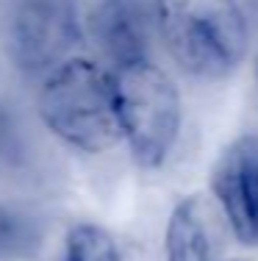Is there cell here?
<instances>
[{
	"mask_svg": "<svg viewBox=\"0 0 258 261\" xmlns=\"http://www.w3.org/2000/svg\"><path fill=\"white\" fill-rule=\"evenodd\" d=\"M156 36L178 70L197 81H222L250 47L239 0H153Z\"/></svg>",
	"mask_w": 258,
	"mask_h": 261,
	"instance_id": "6da1fadb",
	"label": "cell"
},
{
	"mask_svg": "<svg viewBox=\"0 0 258 261\" xmlns=\"http://www.w3.org/2000/svg\"><path fill=\"white\" fill-rule=\"evenodd\" d=\"M36 106L47 130L81 153H108L122 139L114 72L92 59L72 56L47 72Z\"/></svg>",
	"mask_w": 258,
	"mask_h": 261,
	"instance_id": "7a4b0ae2",
	"label": "cell"
},
{
	"mask_svg": "<svg viewBox=\"0 0 258 261\" xmlns=\"http://www.w3.org/2000/svg\"><path fill=\"white\" fill-rule=\"evenodd\" d=\"M114 86L122 142L133 164L142 170L164 167L178 145L183 122V103L175 81L147 59L114 70Z\"/></svg>",
	"mask_w": 258,
	"mask_h": 261,
	"instance_id": "3957f363",
	"label": "cell"
},
{
	"mask_svg": "<svg viewBox=\"0 0 258 261\" xmlns=\"http://www.w3.org/2000/svg\"><path fill=\"white\" fill-rule=\"evenodd\" d=\"M11 56L17 67L31 72H50L81 42V20L75 0H14L11 6Z\"/></svg>",
	"mask_w": 258,
	"mask_h": 261,
	"instance_id": "277c9868",
	"label": "cell"
},
{
	"mask_svg": "<svg viewBox=\"0 0 258 261\" xmlns=\"http://www.w3.org/2000/svg\"><path fill=\"white\" fill-rule=\"evenodd\" d=\"M211 195L239 245H258V134L236 136L211 167Z\"/></svg>",
	"mask_w": 258,
	"mask_h": 261,
	"instance_id": "5b68a950",
	"label": "cell"
},
{
	"mask_svg": "<svg viewBox=\"0 0 258 261\" xmlns=\"http://www.w3.org/2000/svg\"><path fill=\"white\" fill-rule=\"evenodd\" d=\"M89 36L114 70L150 59L156 34L153 0H97L89 11Z\"/></svg>",
	"mask_w": 258,
	"mask_h": 261,
	"instance_id": "8992f818",
	"label": "cell"
},
{
	"mask_svg": "<svg viewBox=\"0 0 258 261\" xmlns=\"http://www.w3.org/2000/svg\"><path fill=\"white\" fill-rule=\"evenodd\" d=\"M225 228L228 222L211 192L181 197L164 228V261H217Z\"/></svg>",
	"mask_w": 258,
	"mask_h": 261,
	"instance_id": "52a82bcc",
	"label": "cell"
},
{
	"mask_svg": "<svg viewBox=\"0 0 258 261\" xmlns=\"http://www.w3.org/2000/svg\"><path fill=\"white\" fill-rule=\"evenodd\" d=\"M59 261H122V253L111 231L95 222H75L64 236Z\"/></svg>",
	"mask_w": 258,
	"mask_h": 261,
	"instance_id": "ba28073f",
	"label": "cell"
},
{
	"mask_svg": "<svg viewBox=\"0 0 258 261\" xmlns=\"http://www.w3.org/2000/svg\"><path fill=\"white\" fill-rule=\"evenodd\" d=\"M25 164V142L14 114L0 103V178L14 175Z\"/></svg>",
	"mask_w": 258,
	"mask_h": 261,
	"instance_id": "9c48e42d",
	"label": "cell"
},
{
	"mask_svg": "<svg viewBox=\"0 0 258 261\" xmlns=\"http://www.w3.org/2000/svg\"><path fill=\"white\" fill-rule=\"evenodd\" d=\"M36 245L34 222L25 220L22 214L0 206V258L20 256Z\"/></svg>",
	"mask_w": 258,
	"mask_h": 261,
	"instance_id": "30bf717a",
	"label": "cell"
},
{
	"mask_svg": "<svg viewBox=\"0 0 258 261\" xmlns=\"http://www.w3.org/2000/svg\"><path fill=\"white\" fill-rule=\"evenodd\" d=\"M255 78H258V59H255Z\"/></svg>",
	"mask_w": 258,
	"mask_h": 261,
	"instance_id": "8fae6325",
	"label": "cell"
},
{
	"mask_svg": "<svg viewBox=\"0 0 258 261\" xmlns=\"http://www.w3.org/2000/svg\"><path fill=\"white\" fill-rule=\"evenodd\" d=\"M231 261H244V258H231Z\"/></svg>",
	"mask_w": 258,
	"mask_h": 261,
	"instance_id": "7c38bea8",
	"label": "cell"
}]
</instances>
